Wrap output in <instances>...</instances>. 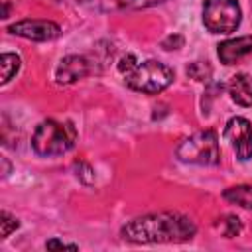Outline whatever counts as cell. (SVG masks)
<instances>
[{"label":"cell","mask_w":252,"mask_h":252,"mask_svg":"<svg viewBox=\"0 0 252 252\" xmlns=\"http://www.w3.org/2000/svg\"><path fill=\"white\" fill-rule=\"evenodd\" d=\"M195 222L179 213H154L126 222L120 230L122 238L136 244L183 242L195 234Z\"/></svg>","instance_id":"6da1fadb"},{"label":"cell","mask_w":252,"mask_h":252,"mask_svg":"<svg viewBox=\"0 0 252 252\" xmlns=\"http://www.w3.org/2000/svg\"><path fill=\"white\" fill-rule=\"evenodd\" d=\"M77 132L71 122L43 120L32 136V148L37 156H61L75 146Z\"/></svg>","instance_id":"7a4b0ae2"},{"label":"cell","mask_w":252,"mask_h":252,"mask_svg":"<svg viewBox=\"0 0 252 252\" xmlns=\"http://www.w3.org/2000/svg\"><path fill=\"white\" fill-rule=\"evenodd\" d=\"M124 79L126 85L134 91L146 94H158L173 83V71L156 59H148L144 63H136L134 69L124 75Z\"/></svg>","instance_id":"3957f363"},{"label":"cell","mask_w":252,"mask_h":252,"mask_svg":"<svg viewBox=\"0 0 252 252\" xmlns=\"http://www.w3.org/2000/svg\"><path fill=\"white\" fill-rule=\"evenodd\" d=\"M175 156L185 163L195 165H217L220 161L219 138L213 130H201L191 134L189 138L181 140Z\"/></svg>","instance_id":"277c9868"},{"label":"cell","mask_w":252,"mask_h":252,"mask_svg":"<svg viewBox=\"0 0 252 252\" xmlns=\"http://www.w3.org/2000/svg\"><path fill=\"white\" fill-rule=\"evenodd\" d=\"M240 6L236 0H205L203 24L211 33H232L240 26Z\"/></svg>","instance_id":"5b68a950"},{"label":"cell","mask_w":252,"mask_h":252,"mask_svg":"<svg viewBox=\"0 0 252 252\" xmlns=\"http://www.w3.org/2000/svg\"><path fill=\"white\" fill-rule=\"evenodd\" d=\"M224 138L230 142L240 161H246L252 158V124L246 118L242 116L230 118L224 128Z\"/></svg>","instance_id":"8992f818"},{"label":"cell","mask_w":252,"mask_h":252,"mask_svg":"<svg viewBox=\"0 0 252 252\" xmlns=\"http://www.w3.org/2000/svg\"><path fill=\"white\" fill-rule=\"evenodd\" d=\"M8 32L14 35H20V37H26V39H33V41H49V39H55L61 35V28L55 22L32 20V18L12 24L8 28Z\"/></svg>","instance_id":"52a82bcc"},{"label":"cell","mask_w":252,"mask_h":252,"mask_svg":"<svg viewBox=\"0 0 252 252\" xmlns=\"http://www.w3.org/2000/svg\"><path fill=\"white\" fill-rule=\"evenodd\" d=\"M87 73H89V63H87L85 57H81V55H67L57 65L55 79L61 85H71V83L83 79Z\"/></svg>","instance_id":"ba28073f"},{"label":"cell","mask_w":252,"mask_h":252,"mask_svg":"<svg viewBox=\"0 0 252 252\" xmlns=\"http://www.w3.org/2000/svg\"><path fill=\"white\" fill-rule=\"evenodd\" d=\"M219 59L224 65H232L238 59H242L244 55L252 53V35H242L236 39H226L222 43H219Z\"/></svg>","instance_id":"9c48e42d"},{"label":"cell","mask_w":252,"mask_h":252,"mask_svg":"<svg viewBox=\"0 0 252 252\" xmlns=\"http://www.w3.org/2000/svg\"><path fill=\"white\" fill-rule=\"evenodd\" d=\"M230 98L240 106H252V77L246 73H238L230 79L228 85Z\"/></svg>","instance_id":"30bf717a"},{"label":"cell","mask_w":252,"mask_h":252,"mask_svg":"<svg viewBox=\"0 0 252 252\" xmlns=\"http://www.w3.org/2000/svg\"><path fill=\"white\" fill-rule=\"evenodd\" d=\"M222 197L238 207L244 209H252V185H236V187H228L224 189Z\"/></svg>","instance_id":"8fae6325"},{"label":"cell","mask_w":252,"mask_h":252,"mask_svg":"<svg viewBox=\"0 0 252 252\" xmlns=\"http://www.w3.org/2000/svg\"><path fill=\"white\" fill-rule=\"evenodd\" d=\"M0 69H2V85L8 83L18 71H20V57L16 53H2L0 57Z\"/></svg>","instance_id":"7c38bea8"},{"label":"cell","mask_w":252,"mask_h":252,"mask_svg":"<svg viewBox=\"0 0 252 252\" xmlns=\"http://www.w3.org/2000/svg\"><path fill=\"white\" fill-rule=\"evenodd\" d=\"M217 228L220 230V234L222 236H226V238H232V236H236L238 232H240V220H238V217H234V215H226V217H222L220 219V222H217Z\"/></svg>","instance_id":"4fadbf2b"},{"label":"cell","mask_w":252,"mask_h":252,"mask_svg":"<svg viewBox=\"0 0 252 252\" xmlns=\"http://www.w3.org/2000/svg\"><path fill=\"white\" fill-rule=\"evenodd\" d=\"M187 75H189L191 79H195V81H209V77H211V67H209L207 63L193 61V63H189V67H187Z\"/></svg>","instance_id":"5bb4252c"},{"label":"cell","mask_w":252,"mask_h":252,"mask_svg":"<svg viewBox=\"0 0 252 252\" xmlns=\"http://www.w3.org/2000/svg\"><path fill=\"white\" fill-rule=\"evenodd\" d=\"M0 234H2V238H6V236H10L18 226H20V222H18V219L16 217H12L8 211H2L0 213Z\"/></svg>","instance_id":"9a60e30c"},{"label":"cell","mask_w":252,"mask_h":252,"mask_svg":"<svg viewBox=\"0 0 252 252\" xmlns=\"http://www.w3.org/2000/svg\"><path fill=\"white\" fill-rule=\"evenodd\" d=\"M75 169H77V177H79L85 185H91V183L94 181V173H93V169H91L89 163H85V161H75Z\"/></svg>","instance_id":"2e32d148"},{"label":"cell","mask_w":252,"mask_h":252,"mask_svg":"<svg viewBox=\"0 0 252 252\" xmlns=\"http://www.w3.org/2000/svg\"><path fill=\"white\" fill-rule=\"evenodd\" d=\"M161 2H165V0H122V4L128 8H148V6L161 4Z\"/></svg>","instance_id":"e0dca14e"},{"label":"cell","mask_w":252,"mask_h":252,"mask_svg":"<svg viewBox=\"0 0 252 252\" xmlns=\"http://www.w3.org/2000/svg\"><path fill=\"white\" fill-rule=\"evenodd\" d=\"M138 61H136V57L134 55H124L122 59H120V63H118V71L122 73V75H126L128 71H132L134 69V65H136Z\"/></svg>","instance_id":"ac0fdd59"},{"label":"cell","mask_w":252,"mask_h":252,"mask_svg":"<svg viewBox=\"0 0 252 252\" xmlns=\"http://www.w3.org/2000/svg\"><path fill=\"white\" fill-rule=\"evenodd\" d=\"M161 45H163V49H177V47H181V45H183V37H181V35H177V33H175V35H169V37H165V39H163V43H161Z\"/></svg>","instance_id":"d6986e66"},{"label":"cell","mask_w":252,"mask_h":252,"mask_svg":"<svg viewBox=\"0 0 252 252\" xmlns=\"http://www.w3.org/2000/svg\"><path fill=\"white\" fill-rule=\"evenodd\" d=\"M45 248H71V250H77V244H67V242H61V240H57V238H53V240H47L45 242Z\"/></svg>","instance_id":"ffe728a7"},{"label":"cell","mask_w":252,"mask_h":252,"mask_svg":"<svg viewBox=\"0 0 252 252\" xmlns=\"http://www.w3.org/2000/svg\"><path fill=\"white\" fill-rule=\"evenodd\" d=\"M8 12H10V4L4 2V14H2V18H8Z\"/></svg>","instance_id":"44dd1931"}]
</instances>
